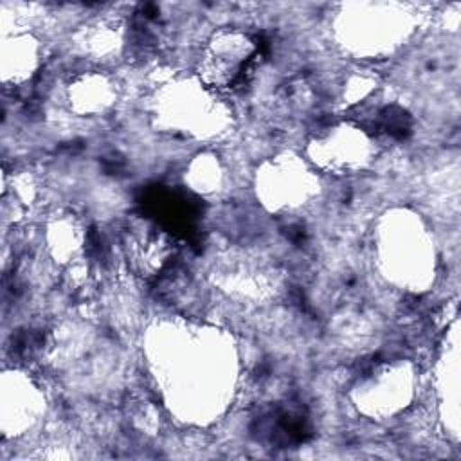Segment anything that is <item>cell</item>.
<instances>
[{
  "mask_svg": "<svg viewBox=\"0 0 461 461\" xmlns=\"http://www.w3.org/2000/svg\"><path fill=\"white\" fill-rule=\"evenodd\" d=\"M337 131L342 146L337 144L331 131L319 139L315 137V140L310 142L313 160L330 171H351L362 167L369 160V139L366 131L346 124H339Z\"/></svg>",
  "mask_w": 461,
  "mask_h": 461,
  "instance_id": "obj_2",
  "label": "cell"
},
{
  "mask_svg": "<svg viewBox=\"0 0 461 461\" xmlns=\"http://www.w3.org/2000/svg\"><path fill=\"white\" fill-rule=\"evenodd\" d=\"M115 92L112 90V85L104 76L99 74H90L83 76L74 81L68 88V99L70 103L74 101V108L79 112H103L104 108L110 106Z\"/></svg>",
  "mask_w": 461,
  "mask_h": 461,
  "instance_id": "obj_4",
  "label": "cell"
},
{
  "mask_svg": "<svg viewBox=\"0 0 461 461\" xmlns=\"http://www.w3.org/2000/svg\"><path fill=\"white\" fill-rule=\"evenodd\" d=\"M38 67V47L31 36H11L2 45L4 83L20 85L27 81Z\"/></svg>",
  "mask_w": 461,
  "mask_h": 461,
  "instance_id": "obj_3",
  "label": "cell"
},
{
  "mask_svg": "<svg viewBox=\"0 0 461 461\" xmlns=\"http://www.w3.org/2000/svg\"><path fill=\"white\" fill-rule=\"evenodd\" d=\"M256 58L254 40L241 31H218L203 45L198 59L200 83L207 88L236 86Z\"/></svg>",
  "mask_w": 461,
  "mask_h": 461,
  "instance_id": "obj_1",
  "label": "cell"
}]
</instances>
